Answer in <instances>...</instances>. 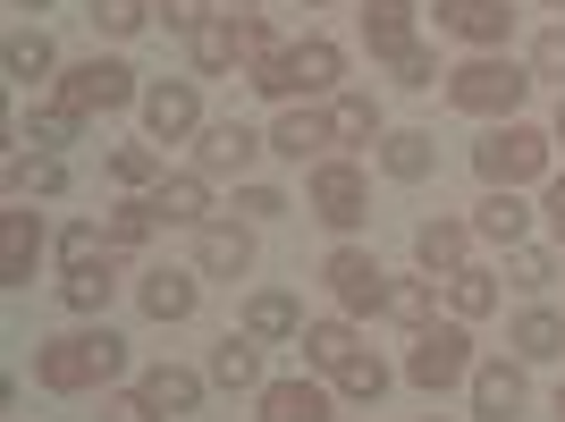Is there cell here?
Wrapping results in <instances>:
<instances>
[{"label": "cell", "mask_w": 565, "mask_h": 422, "mask_svg": "<svg viewBox=\"0 0 565 422\" xmlns=\"http://www.w3.org/2000/svg\"><path fill=\"white\" fill-rule=\"evenodd\" d=\"M220 0H152V18L169 25V34H194V25H212Z\"/></svg>", "instance_id": "43"}, {"label": "cell", "mask_w": 565, "mask_h": 422, "mask_svg": "<svg viewBox=\"0 0 565 422\" xmlns=\"http://www.w3.org/2000/svg\"><path fill=\"white\" fill-rule=\"evenodd\" d=\"M532 85H541V76L515 68V60H498V51H481V60L448 68V102H456V110H472V118H515Z\"/></svg>", "instance_id": "2"}, {"label": "cell", "mask_w": 565, "mask_h": 422, "mask_svg": "<svg viewBox=\"0 0 565 422\" xmlns=\"http://www.w3.org/2000/svg\"><path fill=\"white\" fill-rule=\"evenodd\" d=\"M194 271H212V279H245V271H254V229L212 220V229H203V245H194Z\"/></svg>", "instance_id": "19"}, {"label": "cell", "mask_w": 565, "mask_h": 422, "mask_svg": "<svg viewBox=\"0 0 565 422\" xmlns=\"http://www.w3.org/2000/svg\"><path fill=\"white\" fill-rule=\"evenodd\" d=\"M102 229H110V245L127 254V245H143V236L161 229V211H152V194H127V203H110V211H102Z\"/></svg>", "instance_id": "32"}, {"label": "cell", "mask_w": 565, "mask_h": 422, "mask_svg": "<svg viewBox=\"0 0 565 422\" xmlns=\"http://www.w3.org/2000/svg\"><path fill=\"white\" fill-rule=\"evenodd\" d=\"M305 203H312V220H330V229L347 236V229H363V220H372V178H363L354 161H312Z\"/></svg>", "instance_id": "5"}, {"label": "cell", "mask_w": 565, "mask_h": 422, "mask_svg": "<svg viewBox=\"0 0 565 422\" xmlns=\"http://www.w3.org/2000/svg\"><path fill=\"white\" fill-rule=\"evenodd\" d=\"M532 76H548V85H565V18L541 25V43H532V60H523Z\"/></svg>", "instance_id": "42"}, {"label": "cell", "mask_w": 565, "mask_h": 422, "mask_svg": "<svg viewBox=\"0 0 565 422\" xmlns=\"http://www.w3.org/2000/svg\"><path fill=\"white\" fill-rule=\"evenodd\" d=\"M312 9H321V0H312Z\"/></svg>", "instance_id": "53"}, {"label": "cell", "mask_w": 565, "mask_h": 422, "mask_svg": "<svg viewBox=\"0 0 565 422\" xmlns=\"http://www.w3.org/2000/svg\"><path fill=\"white\" fill-rule=\"evenodd\" d=\"M236 51H245V43H236V18H212V25H194V34H186V60L203 76H228Z\"/></svg>", "instance_id": "27"}, {"label": "cell", "mask_w": 565, "mask_h": 422, "mask_svg": "<svg viewBox=\"0 0 565 422\" xmlns=\"http://www.w3.org/2000/svg\"><path fill=\"white\" fill-rule=\"evenodd\" d=\"M541 9H565V0H541Z\"/></svg>", "instance_id": "51"}, {"label": "cell", "mask_w": 565, "mask_h": 422, "mask_svg": "<svg viewBox=\"0 0 565 422\" xmlns=\"http://www.w3.org/2000/svg\"><path fill=\"white\" fill-rule=\"evenodd\" d=\"M0 68L18 76V85H43V76L60 68V51H51V34L34 25V34H9V51H0Z\"/></svg>", "instance_id": "30"}, {"label": "cell", "mask_w": 565, "mask_h": 422, "mask_svg": "<svg viewBox=\"0 0 565 422\" xmlns=\"http://www.w3.org/2000/svg\"><path fill=\"white\" fill-rule=\"evenodd\" d=\"M507 287H523V296L557 287V254L548 245H507Z\"/></svg>", "instance_id": "34"}, {"label": "cell", "mask_w": 565, "mask_h": 422, "mask_svg": "<svg viewBox=\"0 0 565 422\" xmlns=\"http://www.w3.org/2000/svg\"><path fill=\"white\" fill-rule=\"evenodd\" d=\"M321 144H330V110H279V127H270V152L279 161H321Z\"/></svg>", "instance_id": "20"}, {"label": "cell", "mask_w": 565, "mask_h": 422, "mask_svg": "<svg viewBox=\"0 0 565 422\" xmlns=\"http://www.w3.org/2000/svg\"><path fill=\"white\" fill-rule=\"evenodd\" d=\"M380 313H388L397 329H430V313H439V279H430V271H423V279H388V305H380Z\"/></svg>", "instance_id": "28"}, {"label": "cell", "mask_w": 565, "mask_h": 422, "mask_svg": "<svg viewBox=\"0 0 565 422\" xmlns=\"http://www.w3.org/2000/svg\"><path fill=\"white\" fill-rule=\"evenodd\" d=\"M507 347H515V363H557V355H565V321L548 305H532L515 329H507Z\"/></svg>", "instance_id": "24"}, {"label": "cell", "mask_w": 565, "mask_h": 422, "mask_svg": "<svg viewBox=\"0 0 565 422\" xmlns=\"http://www.w3.org/2000/svg\"><path fill=\"white\" fill-rule=\"evenodd\" d=\"M236 211L245 220H287V194L279 187H236Z\"/></svg>", "instance_id": "45"}, {"label": "cell", "mask_w": 565, "mask_h": 422, "mask_svg": "<svg viewBox=\"0 0 565 422\" xmlns=\"http://www.w3.org/2000/svg\"><path fill=\"white\" fill-rule=\"evenodd\" d=\"M321 279H330V296L347 313H380V305H388V271H380L363 245H338V254L321 262Z\"/></svg>", "instance_id": "9"}, {"label": "cell", "mask_w": 565, "mask_h": 422, "mask_svg": "<svg viewBox=\"0 0 565 422\" xmlns=\"http://www.w3.org/2000/svg\"><path fill=\"white\" fill-rule=\"evenodd\" d=\"M228 18H254V0H228Z\"/></svg>", "instance_id": "48"}, {"label": "cell", "mask_w": 565, "mask_h": 422, "mask_svg": "<svg viewBox=\"0 0 565 422\" xmlns=\"http://www.w3.org/2000/svg\"><path fill=\"white\" fill-rule=\"evenodd\" d=\"M236 43H245V68H254V60H270V51H279V43H270V25H262V18H236Z\"/></svg>", "instance_id": "46"}, {"label": "cell", "mask_w": 565, "mask_h": 422, "mask_svg": "<svg viewBox=\"0 0 565 422\" xmlns=\"http://www.w3.org/2000/svg\"><path fill=\"white\" fill-rule=\"evenodd\" d=\"M143 398L161 405V414H194V405H203V372H186V363H152V372H143Z\"/></svg>", "instance_id": "26"}, {"label": "cell", "mask_w": 565, "mask_h": 422, "mask_svg": "<svg viewBox=\"0 0 565 422\" xmlns=\"http://www.w3.org/2000/svg\"><path fill=\"white\" fill-rule=\"evenodd\" d=\"M548 136H557V144H565V102H557V127H548Z\"/></svg>", "instance_id": "49"}, {"label": "cell", "mask_w": 565, "mask_h": 422, "mask_svg": "<svg viewBox=\"0 0 565 422\" xmlns=\"http://www.w3.org/2000/svg\"><path fill=\"white\" fill-rule=\"evenodd\" d=\"M60 102L94 118V110H127V102H143V85H136L127 60H76V68L60 76Z\"/></svg>", "instance_id": "6"}, {"label": "cell", "mask_w": 565, "mask_h": 422, "mask_svg": "<svg viewBox=\"0 0 565 422\" xmlns=\"http://www.w3.org/2000/svg\"><path fill=\"white\" fill-rule=\"evenodd\" d=\"M414 25H423V9H414V0H363V43H372L380 60L414 51Z\"/></svg>", "instance_id": "17"}, {"label": "cell", "mask_w": 565, "mask_h": 422, "mask_svg": "<svg viewBox=\"0 0 565 422\" xmlns=\"http://www.w3.org/2000/svg\"><path fill=\"white\" fill-rule=\"evenodd\" d=\"M296 347H305L312 372H347L354 355H363V347H354V321H305V338H296Z\"/></svg>", "instance_id": "25"}, {"label": "cell", "mask_w": 565, "mask_h": 422, "mask_svg": "<svg viewBox=\"0 0 565 422\" xmlns=\"http://www.w3.org/2000/svg\"><path fill=\"white\" fill-rule=\"evenodd\" d=\"M430 9H439V34H456V43H472V51H498L515 34V9H507V0H430Z\"/></svg>", "instance_id": "10"}, {"label": "cell", "mask_w": 565, "mask_h": 422, "mask_svg": "<svg viewBox=\"0 0 565 422\" xmlns=\"http://www.w3.org/2000/svg\"><path fill=\"white\" fill-rule=\"evenodd\" d=\"M143 127H152V144L203 136V94H194V76H161V85H143Z\"/></svg>", "instance_id": "7"}, {"label": "cell", "mask_w": 565, "mask_h": 422, "mask_svg": "<svg viewBox=\"0 0 565 422\" xmlns=\"http://www.w3.org/2000/svg\"><path fill=\"white\" fill-rule=\"evenodd\" d=\"M9 187H25V194H60V187H68V161H60V152H34V161H25V152H9Z\"/></svg>", "instance_id": "36"}, {"label": "cell", "mask_w": 565, "mask_h": 422, "mask_svg": "<svg viewBox=\"0 0 565 422\" xmlns=\"http://www.w3.org/2000/svg\"><path fill=\"white\" fill-rule=\"evenodd\" d=\"M448 305H456V321H481V313H498V271H456L448 279Z\"/></svg>", "instance_id": "33"}, {"label": "cell", "mask_w": 565, "mask_h": 422, "mask_svg": "<svg viewBox=\"0 0 565 422\" xmlns=\"http://www.w3.org/2000/svg\"><path fill=\"white\" fill-rule=\"evenodd\" d=\"M405 380L414 389H456V380H472V338H465V321H430V329H414V355H405Z\"/></svg>", "instance_id": "4"}, {"label": "cell", "mask_w": 565, "mask_h": 422, "mask_svg": "<svg viewBox=\"0 0 565 422\" xmlns=\"http://www.w3.org/2000/svg\"><path fill=\"white\" fill-rule=\"evenodd\" d=\"M557 414H565V389H557Z\"/></svg>", "instance_id": "52"}, {"label": "cell", "mask_w": 565, "mask_h": 422, "mask_svg": "<svg viewBox=\"0 0 565 422\" xmlns=\"http://www.w3.org/2000/svg\"><path fill=\"white\" fill-rule=\"evenodd\" d=\"M472 169L481 187H532L548 169V127H523V118H498L490 136L472 144Z\"/></svg>", "instance_id": "3"}, {"label": "cell", "mask_w": 565, "mask_h": 422, "mask_svg": "<svg viewBox=\"0 0 565 422\" xmlns=\"http://www.w3.org/2000/svg\"><path fill=\"white\" fill-rule=\"evenodd\" d=\"M94 422H161V405L143 398V389H118V398H102Z\"/></svg>", "instance_id": "44"}, {"label": "cell", "mask_w": 565, "mask_h": 422, "mask_svg": "<svg viewBox=\"0 0 565 422\" xmlns=\"http://www.w3.org/2000/svg\"><path fill=\"white\" fill-rule=\"evenodd\" d=\"M262 152H270V136H254L245 118H212V127L194 136V169H203V178H245Z\"/></svg>", "instance_id": "8"}, {"label": "cell", "mask_w": 565, "mask_h": 422, "mask_svg": "<svg viewBox=\"0 0 565 422\" xmlns=\"http://www.w3.org/2000/svg\"><path fill=\"white\" fill-rule=\"evenodd\" d=\"M523 405H532V380H523V363H472V422H515Z\"/></svg>", "instance_id": "11"}, {"label": "cell", "mask_w": 565, "mask_h": 422, "mask_svg": "<svg viewBox=\"0 0 565 422\" xmlns=\"http://www.w3.org/2000/svg\"><path fill=\"white\" fill-rule=\"evenodd\" d=\"M245 338H262V347H296V338H305V305H296L287 287L245 296Z\"/></svg>", "instance_id": "14"}, {"label": "cell", "mask_w": 565, "mask_h": 422, "mask_svg": "<svg viewBox=\"0 0 565 422\" xmlns=\"http://www.w3.org/2000/svg\"><path fill=\"white\" fill-rule=\"evenodd\" d=\"M330 144H380V102L372 94H338L330 102Z\"/></svg>", "instance_id": "31"}, {"label": "cell", "mask_w": 565, "mask_h": 422, "mask_svg": "<svg viewBox=\"0 0 565 422\" xmlns=\"http://www.w3.org/2000/svg\"><path fill=\"white\" fill-rule=\"evenodd\" d=\"M76 118L68 102H51V110H25V144H43V152H60V144H76Z\"/></svg>", "instance_id": "40"}, {"label": "cell", "mask_w": 565, "mask_h": 422, "mask_svg": "<svg viewBox=\"0 0 565 422\" xmlns=\"http://www.w3.org/2000/svg\"><path fill=\"white\" fill-rule=\"evenodd\" d=\"M110 271H118V262H94V271H68V279H60V305H68V313H102V305H110Z\"/></svg>", "instance_id": "35"}, {"label": "cell", "mask_w": 565, "mask_h": 422, "mask_svg": "<svg viewBox=\"0 0 565 422\" xmlns=\"http://www.w3.org/2000/svg\"><path fill=\"white\" fill-rule=\"evenodd\" d=\"M136 305L152 313V321H186V313L203 305V287H194V271H143Z\"/></svg>", "instance_id": "22"}, {"label": "cell", "mask_w": 565, "mask_h": 422, "mask_svg": "<svg viewBox=\"0 0 565 422\" xmlns=\"http://www.w3.org/2000/svg\"><path fill=\"white\" fill-rule=\"evenodd\" d=\"M338 76H347V51H338V43H321V34H312V43H296V51H287V85H296V102L330 94Z\"/></svg>", "instance_id": "18"}, {"label": "cell", "mask_w": 565, "mask_h": 422, "mask_svg": "<svg viewBox=\"0 0 565 422\" xmlns=\"http://www.w3.org/2000/svg\"><path fill=\"white\" fill-rule=\"evenodd\" d=\"M338 398H354V405H380V398H388V363H380V355H354L347 372H338Z\"/></svg>", "instance_id": "38"}, {"label": "cell", "mask_w": 565, "mask_h": 422, "mask_svg": "<svg viewBox=\"0 0 565 422\" xmlns=\"http://www.w3.org/2000/svg\"><path fill=\"white\" fill-rule=\"evenodd\" d=\"M9 9H43V0H9Z\"/></svg>", "instance_id": "50"}, {"label": "cell", "mask_w": 565, "mask_h": 422, "mask_svg": "<svg viewBox=\"0 0 565 422\" xmlns=\"http://www.w3.org/2000/svg\"><path fill=\"white\" fill-rule=\"evenodd\" d=\"M380 169H388V178H405V187H423L430 169H439V136H423V127L380 136Z\"/></svg>", "instance_id": "21"}, {"label": "cell", "mask_w": 565, "mask_h": 422, "mask_svg": "<svg viewBox=\"0 0 565 422\" xmlns=\"http://www.w3.org/2000/svg\"><path fill=\"white\" fill-rule=\"evenodd\" d=\"M127 372V338L118 329H68V338H43L34 347V380L51 398H85V389H110Z\"/></svg>", "instance_id": "1"}, {"label": "cell", "mask_w": 565, "mask_h": 422, "mask_svg": "<svg viewBox=\"0 0 565 422\" xmlns=\"http://www.w3.org/2000/svg\"><path fill=\"white\" fill-rule=\"evenodd\" d=\"M43 262V211H0V287H25Z\"/></svg>", "instance_id": "12"}, {"label": "cell", "mask_w": 565, "mask_h": 422, "mask_svg": "<svg viewBox=\"0 0 565 422\" xmlns=\"http://www.w3.org/2000/svg\"><path fill=\"white\" fill-rule=\"evenodd\" d=\"M110 178H118V187H143V194H152L169 169H161V152H152V144H118V152H110Z\"/></svg>", "instance_id": "37"}, {"label": "cell", "mask_w": 565, "mask_h": 422, "mask_svg": "<svg viewBox=\"0 0 565 422\" xmlns=\"http://www.w3.org/2000/svg\"><path fill=\"white\" fill-rule=\"evenodd\" d=\"M262 422H330V389H312V380H262Z\"/></svg>", "instance_id": "23"}, {"label": "cell", "mask_w": 565, "mask_h": 422, "mask_svg": "<svg viewBox=\"0 0 565 422\" xmlns=\"http://www.w3.org/2000/svg\"><path fill=\"white\" fill-rule=\"evenodd\" d=\"M523 229H532L523 187H490L481 203H472V236H490V245H523Z\"/></svg>", "instance_id": "16"}, {"label": "cell", "mask_w": 565, "mask_h": 422, "mask_svg": "<svg viewBox=\"0 0 565 422\" xmlns=\"http://www.w3.org/2000/svg\"><path fill=\"white\" fill-rule=\"evenodd\" d=\"M152 211H161V229H212V178L203 169H178L152 187Z\"/></svg>", "instance_id": "13"}, {"label": "cell", "mask_w": 565, "mask_h": 422, "mask_svg": "<svg viewBox=\"0 0 565 422\" xmlns=\"http://www.w3.org/2000/svg\"><path fill=\"white\" fill-rule=\"evenodd\" d=\"M541 211H548V229H557V245H565V178H548V194H541Z\"/></svg>", "instance_id": "47"}, {"label": "cell", "mask_w": 565, "mask_h": 422, "mask_svg": "<svg viewBox=\"0 0 565 422\" xmlns=\"http://www.w3.org/2000/svg\"><path fill=\"white\" fill-rule=\"evenodd\" d=\"M465 245H472V220H423V229H414V262H423L430 279H456V271H465Z\"/></svg>", "instance_id": "15"}, {"label": "cell", "mask_w": 565, "mask_h": 422, "mask_svg": "<svg viewBox=\"0 0 565 422\" xmlns=\"http://www.w3.org/2000/svg\"><path fill=\"white\" fill-rule=\"evenodd\" d=\"M212 380L220 389H262V338H220L212 347Z\"/></svg>", "instance_id": "29"}, {"label": "cell", "mask_w": 565, "mask_h": 422, "mask_svg": "<svg viewBox=\"0 0 565 422\" xmlns=\"http://www.w3.org/2000/svg\"><path fill=\"white\" fill-rule=\"evenodd\" d=\"M85 18H94L110 43H127V34H143V25H152V0H94Z\"/></svg>", "instance_id": "39"}, {"label": "cell", "mask_w": 565, "mask_h": 422, "mask_svg": "<svg viewBox=\"0 0 565 422\" xmlns=\"http://www.w3.org/2000/svg\"><path fill=\"white\" fill-rule=\"evenodd\" d=\"M388 76H397L405 94H430V85H439L448 68H439V51H423V43H414V51H397V60H388Z\"/></svg>", "instance_id": "41"}]
</instances>
